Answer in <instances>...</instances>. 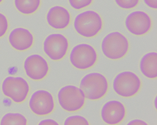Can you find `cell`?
<instances>
[{"instance_id": "1", "label": "cell", "mask_w": 157, "mask_h": 125, "mask_svg": "<svg viewBox=\"0 0 157 125\" xmlns=\"http://www.w3.org/2000/svg\"><path fill=\"white\" fill-rule=\"evenodd\" d=\"M103 20L98 12L86 11L78 15L73 26L76 32L83 37L93 38L97 36L103 28Z\"/></svg>"}, {"instance_id": "2", "label": "cell", "mask_w": 157, "mask_h": 125, "mask_svg": "<svg viewBox=\"0 0 157 125\" xmlns=\"http://www.w3.org/2000/svg\"><path fill=\"white\" fill-rule=\"evenodd\" d=\"M109 88L107 78L99 73H91L85 75L80 84V88L86 98L92 101L103 98L106 95Z\"/></svg>"}, {"instance_id": "3", "label": "cell", "mask_w": 157, "mask_h": 125, "mask_svg": "<svg viewBox=\"0 0 157 125\" xmlns=\"http://www.w3.org/2000/svg\"><path fill=\"white\" fill-rule=\"evenodd\" d=\"M101 49L107 59L113 60L121 59L128 52L129 42L127 38L121 32H111L104 38Z\"/></svg>"}, {"instance_id": "4", "label": "cell", "mask_w": 157, "mask_h": 125, "mask_svg": "<svg viewBox=\"0 0 157 125\" xmlns=\"http://www.w3.org/2000/svg\"><path fill=\"white\" fill-rule=\"evenodd\" d=\"M142 83L136 73L129 71L121 72L116 75L113 82L115 92L124 98H131L140 90Z\"/></svg>"}, {"instance_id": "5", "label": "cell", "mask_w": 157, "mask_h": 125, "mask_svg": "<svg viewBox=\"0 0 157 125\" xmlns=\"http://www.w3.org/2000/svg\"><path fill=\"white\" fill-rule=\"evenodd\" d=\"M57 97L61 107L69 112L80 110L86 102V97L82 90L72 85L61 88L58 93Z\"/></svg>"}, {"instance_id": "6", "label": "cell", "mask_w": 157, "mask_h": 125, "mask_svg": "<svg viewBox=\"0 0 157 125\" xmlns=\"http://www.w3.org/2000/svg\"><path fill=\"white\" fill-rule=\"evenodd\" d=\"M98 54L91 45L81 43L75 45L70 53V62L80 70H88L94 66L98 61Z\"/></svg>"}, {"instance_id": "7", "label": "cell", "mask_w": 157, "mask_h": 125, "mask_svg": "<svg viewBox=\"0 0 157 125\" xmlns=\"http://www.w3.org/2000/svg\"><path fill=\"white\" fill-rule=\"evenodd\" d=\"M2 90L4 95L11 98L16 103L25 101L29 92V86L22 77H7L2 82Z\"/></svg>"}, {"instance_id": "8", "label": "cell", "mask_w": 157, "mask_h": 125, "mask_svg": "<svg viewBox=\"0 0 157 125\" xmlns=\"http://www.w3.org/2000/svg\"><path fill=\"white\" fill-rule=\"evenodd\" d=\"M69 43L65 36L60 34H53L47 36L44 42V51L53 61H60L66 55Z\"/></svg>"}, {"instance_id": "9", "label": "cell", "mask_w": 157, "mask_h": 125, "mask_svg": "<svg viewBox=\"0 0 157 125\" xmlns=\"http://www.w3.org/2000/svg\"><path fill=\"white\" fill-rule=\"evenodd\" d=\"M29 106L37 115L46 116L50 114L55 109L54 97L48 91L39 90L32 95L29 101Z\"/></svg>"}, {"instance_id": "10", "label": "cell", "mask_w": 157, "mask_h": 125, "mask_svg": "<svg viewBox=\"0 0 157 125\" xmlns=\"http://www.w3.org/2000/svg\"><path fill=\"white\" fill-rule=\"evenodd\" d=\"M125 25L130 34L135 36H143L147 34L151 28V19L145 12L135 11L127 16Z\"/></svg>"}, {"instance_id": "11", "label": "cell", "mask_w": 157, "mask_h": 125, "mask_svg": "<svg viewBox=\"0 0 157 125\" xmlns=\"http://www.w3.org/2000/svg\"><path fill=\"white\" fill-rule=\"evenodd\" d=\"M25 73L34 80H41L46 77L49 67L46 60L38 54H33L25 59L24 62Z\"/></svg>"}, {"instance_id": "12", "label": "cell", "mask_w": 157, "mask_h": 125, "mask_svg": "<svg viewBox=\"0 0 157 125\" xmlns=\"http://www.w3.org/2000/svg\"><path fill=\"white\" fill-rule=\"evenodd\" d=\"M126 115L125 105L116 100L106 102L102 106L101 116L103 121L109 125H117L123 121Z\"/></svg>"}, {"instance_id": "13", "label": "cell", "mask_w": 157, "mask_h": 125, "mask_svg": "<svg viewBox=\"0 0 157 125\" xmlns=\"http://www.w3.org/2000/svg\"><path fill=\"white\" fill-rule=\"evenodd\" d=\"M47 23L52 28L62 30L69 26L71 22V15L67 9L60 6L50 8L46 15Z\"/></svg>"}, {"instance_id": "14", "label": "cell", "mask_w": 157, "mask_h": 125, "mask_svg": "<svg viewBox=\"0 0 157 125\" xmlns=\"http://www.w3.org/2000/svg\"><path fill=\"white\" fill-rule=\"evenodd\" d=\"M34 36L26 29L17 28L13 29L9 36V41L11 47L16 50L24 51L32 47Z\"/></svg>"}, {"instance_id": "15", "label": "cell", "mask_w": 157, "mask_h": 125, "mask_svg": "<svg viewBox=\"0 0 157 125\" xmlns=\"http://www.w3.org/2000/svg\"><path fill=\"white\" fill-rule=\"evenodd\" d=\"M157 53L149 52L143 56L140 62L139 68L145 77L149 79H155L157 77Z\"/></svg>"}, {"instance_id": "16", "label": "cell", "mask_w": 157, "mask_h": 125, "mask_svg": "<svg viewBox=\"0 0 157 125\" xmlns=\"http://www.w3.org/2000/svg\"><path fill=\"white\" fill-rule=\"evenodd\" d=\"M41 0H14L15 6L21 14H34L39 9Z\"/></svg>"}, {"instance_id": "17", "label": "cell", "mask_w": 157, "mask_h": 125, "mask_svg": "<svg viewBox=\"0 0 157 125\" xmlns=\"http://www.w3.org/2000/svg\"><path fill=\"white\" fill-rule=\"evenodd\" d=\"M1 125H27V120L20 113H7L2 117Z\"/></svg>"}, {"instance_id": "18", "label": "cell", "mask_w": 157, "mask_h": 125, "mask_svg": "<svg viewBox=\"0 0 157 125\" xmlns=\"http://www.w3.org/2000/svg\"><path fill=\"white\" fill-rule=\"evenodd\" d=\"M86 118L83 116L74 115L68 117L64 121V125H89Z\"/></svg>"}, {"instance_id": "19", "label": "cell", "mask_w": 157, "mask_h": 125, "mask_svg": "<svg viewBox=\"0 0 157 125\" xmlns=\"http://www.w3.org/2000/svg\"><path fill=\"white\" fill-rule=\"evenodd\" d=\"M116 4L121 9H130L138 5L140 0H114Z\"/></svg>"}, {"instance_id": "20", "label": "cell", "mask_w": 157, "mask_h": 125, "mask_svg": "<svg viewBox=\"0 0 157 125\" xmlns=\"http://www.w3.org/2000/svg\"><path fill=\"white\" fill-rule=\"evenodd\" d=\"M93 0H68L70 5L77 10L84 9L92 3Z\"/></svg>"}, {"instance_id": "21", "label": "cell", "mask_w": 157, "mask_h": 125, "mask_svg": "<svg viewBox=\"0 0 157 125\" xmlns=\"http://www.w3.org/2000/svg\"><path fill=\"white\" fill-rule=\"evenodd\" d=\"M9 29V22L6 17L0 12V38L6 34Z\"/></svg>"}, {"instance_id": "22", "label": "cell", "mask_w": 157, "mask_h": 125, "mask_svg": "<svg viewBox=\"0 0 157 125\" xmlns=\"http://www.w3.org/2000/svg\"><path fill=\"white\" fill-rule=\"evenodd\" d=\"M145 4L152 9H157V0H144Z\"/></svg>"}, {"instance_id": "23", "label": "cell", "mask_w": 157, "mask_h": 125, "mask_svg": "<svg viewBox=\"0 0 157 125\" xmlns=\"http://www.w3.org/2000/svg\"><path fill=\"white\" fill-rule=\"evenodd\" d=\"M59 123L55 120L51 119L43 120L39 123V125H58Z\"/></svg>"}, {"instance_id": "24", "label": "cell", "mask_w": 157, "mask_h": 125, "mask_svg": "<svg viewBox=\"0 0 157 125\" xmlns=\"http://www.w3.org/2000/svg\"><path fill=\"white\" fill-rule=\"evenodd\" d=\"M127 124L128 125H147V123L141 120H134L129 122Z\"/></svg>"}, {"instance_id": "25", "label": "cell", "mask_w": 157, "mask_h": 125, "mask_svg": "<svg viewBox=\"0 0 157 125\" xmlns=\"http://www.w3.org/2000/svg\"><path fill=\"white\" fill-rule=\"evenodd\" d=\"M154 102H155V109H157V97H155V101H154Z\"/></svg>"}, {"instance_id": "26", "label": "cell", "mask_w": 157, "mask_h": 125, "mask_svg": "<svg viewBox=\"0 0 157 125\" xmlns=\"http://www.w3.org/2000/svg\"><path fill=\"white\" fill-rule=\"evenodd\" d=\"M3 1V0H0V3H1V2Z\"/></svg>"}]
</instances>
